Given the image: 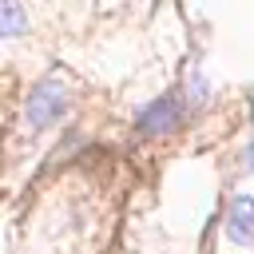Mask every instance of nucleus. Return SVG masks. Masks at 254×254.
Listing matches in <instances>:
<instances>
[{
  "instance_id": "f257e3e1",
  "label": "nucleus",
  "mask_w": 254,
  "mask_h": 254,
  "mask_svg": "<svg viewBox=\"0 0 254 254\" xmlns=\"http://www.w3.org/2000/svg\"><path fill=\"white\" fill-rule=\"evenodd\" d=\"M67 107H71V91H67V83L56 79V75H48V79H40V83L28 91L24 123H28L32 131H48L56 119H64Z\"/></svg>"
},
{
  "instance_id": "7ed1b4c3",
  "label": "nucleus",
  "mask_w": 254,
  "mask_h": 254,
  "mask_svg": "<svg viewBox=\"0 0 254 254\" xmlns=\"http://www.w3.org/2000/svg\"><path fill=\"white\" fill-rule=\"evenodd\" d=\"M226 234L238 246H254V194H238L226 210Z\"/></svg>"
},
{
  "instance_id": "f03ea898",
  "label": "nucleus",
  "mask_w": 254,
  "mask_h": 254,
  "mask_svg": "<svg viewBox=\"0 0 254 254\" xmlns=\"http://www.w3.org/2000/svg\"><path fill=\"white\" fill-rule=\"evenodd\" d=\"M183 115H187V103H183L179 95H159V99H151V103L139 111L135 127H139L143 135H171V131L183 123Z\"/></svg>"
},
{
  "instance_id": "39448f33",
  "label": "nucleus",
  "mask_w": 254,
  "mask_h": 254,
  "mask_svg": "<svg viewBox=\"0 0 254 254\" xmlns=\"http://www.w3.org/2000/svg\"><path fill=\"white\" fill-rule=\"evenodd\" d=\"M242 167H246V171H254V143L242 151Z\"/></svg>"
},
{
  "instance_id": "20e7f679",
  "label": "nucleus",
  "mask_w": 254,
  "mask_h": 254,
  "mask_svg": "<svg viewBox=\"0 0 254 254\" xmlns=\"http://www.w3.org/2000/svg\"><path fill=\"white\" fill-rule=\"evenodd\" d=\"M28 32V12L20 0H0V40H16Z\"/></svg>"
}]
</instances>
